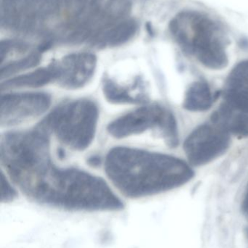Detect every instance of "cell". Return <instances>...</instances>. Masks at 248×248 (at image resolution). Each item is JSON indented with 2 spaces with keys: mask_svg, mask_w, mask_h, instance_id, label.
I'll use <instances>...</instances> for the list:
<instances>
[{
  "mask_svg": "<svg viewBox=\"0 0 248 248\" xmlns=\"http://www.w3.org/2000/svg\"><path fill=\"white\" fill-rule=\"evenodd\" d=\"M224 99L226 105L248 116V61L237 64L230 73Z\"/></svg>",
  "mask_w": 248,
  "mask_h": 248,
  "instance_id": "30bf717a",
  "label": "cell"
},
{
  "mask_svg": "<svg viewBox=\"0 0 248 248\" xmlns=\"http://www.w3.org/2000/svg\"><path fill=\"white\" fill-rule=\"evenodd\" d=\"M103 93L109 101L117 104L137 103L141 100V97L131 94V90L123 88L109 78L105 80Z\"/></svg>",
  "mask_w": 248,
  "mask_h": 248,
  "instance_id": "9a60e30c",
  "label": "cell"
},
{
  "mask_svg": "<svg viewBox=\"0 0 248 248\" xmlns=\"http://www.w3.org/2000/svg\"><path fill=\"white\" fill-rule=\"evenodd\" d=\"M242 210H243V214L246 217V220L248 222V186L246 194H245L244 198H243V204H242ZM248 238V225L247 228Z\"/></svg>",
  "mask_w": 248,
  "mask_h": 248,
  "instance_id": "e0dca14e",
  "label": "cell"
},
{
  "mask_svg": "<svg viewBox=\"0 0 248 248\" xmlns=\"http://www.w3.org/2000/svg\"><path fill=\"white\" fill-rule=\"evenodd\" d=\"M214 103V94L208 84L196 81L191 84L185 94L183 106L192 112H202L211 108Z\"/></svg>",
  "mask_w": 248,
  "mask_h": 248,
  "instance_id": "5bb4252c",
  "label": "cell"
},
{
  "mask_svg": "<svg viewBox=\"0 0 248 248\" xmlns=\"http://www.w3.org/2000/svg\"><path fill=\"white\" fill-rule=\"evenodd\" d=\"M138 25L132 19L125 18L105 30L99 36L94 46L98 48L112 47L123 45L136 33Z\"/></svg>",
  "mask_w": 248,
  "mask_h": 248,
  "instance_id": "7c38bea8",
  "label": "cell"
},
{
  "mask_svg": "<svg viewBox=\"0 0 248 248\" xmlns=\"http://www.w3.org/2000/svg\"><path fill=\"white\" fill-rule=\"evenodd\" d=\"M55 84L66 90H77L85 86L93 78L97 59L88 52L71 54L55 62Z\"/></svg>",
  "mask_w": 248,
  "mask_h": 248,
  "instance_id": "ba28073f",
  "label": "cell"
},
{
  "mask_svg": "<svg viewBox=\"0 0 248 248\" xmlns=\"http://www.w3.org/2000/svg\"><path fill=\"white\" fill-rule=\"evenodd\" d=\"M104 168L116 189L131 199L171 190L187 183L194 176L190 166L181 159L130 147L109 150Z\"/></svg>",
  "mask_w": 248,
  "mask_h": 248,
  "instance_id": "7a4b0ae2",
  "label": "cell"
},
{
  "mask_svg": "<svg viewBox=\"0 0 248 248\" xmlns=\"http://www.w3.org/2000/svg\"><path fill=\"white\" fill-rule=\"evenodd\" d=\"M56 78V65L55 62H54L48 66L7 78L1 84V88L4 90L37 88L51 83H55Z\"/></svg>",
  "mask_w": 248,
  "mask_h": 248,
  "instance_id": "8fae6325",
  "label": "cell"
},
{
  "mask_svg": "<svg viewBox=\"0 0 248 248\" xmlns=\"http://www.w3.org/2000/svg\"><path fill=\"white\" fill-rule=\"evenodd\" d=\"M46 49L41 45L33 48L23 42L14 40L2 41L1 42V78L16 77L36 66L40 62L42 52Z\"/></svg>",
  "mask_w": 248,
  "mask_h": 248,
  "instance_id": "9c48e42d",
  "label": "cell"
},
{
  "mask_svg": "<svg viewBox=\"0 0 248 248\" xmlns=\"http://www.w3.org/2000/svg\"><path fill=\"white\" fill-rule=\"evenodd\" d=\"M1 202H8L13 201L16 196V190L12 187L10 182L3 173L1 176Z\"/></svg>",
  "mask_w": 248,
  "mask_h": 248,
  "instance_id": "2e32d148",
  "label": "cell"
},
{
  "mask_svg": "<svg viewBox=\"0 0 248 248\" xmlns=\"http://www.w3.org/2000/svg\"><path fill=\"white\" fill-rule=\"evenodd\" d=\"M7 172L26 198L50 208L111 212L122 211L125 207L101 178L80 169L55 166L50 147L33 152Z\"/></svg>",
  "mask_w": 248,
  "mask_h": 248,
  "instance_id": "6da1fadb",
  "label": "cell"
},
{
  "mask_svg": "<svg viewBox=\"0 0 248 248\" xmlns=\"http://www.w3.org/2000/svg\"><path fill=\"white\" fill-rule=\"evenodd\" d=\"M230 134L213 122L195 128L183 145L189 163L194 166H203L224 155L230 147Z\"/></svg>",
  "mask_w": 248,
  "mask_h": 248,
  "instance_id": "8992f818",
  "label": "cell"
},
{
  "mask_svg": "<svg viewBox=\"0 0 248 248\" xmlns=\"http://www.w3.org/2000/svg\"><path fill=\"white\" fill-rule=\"evenodd\" d=\"M213 123L222 127L229 134L237 137H248V116L224 103L212 116Z\"/></svg>",
  "mask_w": 248,
  "mask_h": 248,
  "instance_id": "4fadbf2b",
  "label": "cell"
},
{
  "mask_svg": "<svg viewBox=\"0 0 248 248\" xmlns=\"http://www.w3.org/2000/svg\"><path fill=\"white\" fill-rule=\"evenodd\" d=\"M157 129L168 144L178 141L177 124L173 113L158 105L143 106L129 112L108 125L107 131L115 138L122 139Z\"/></svg>",
  "mask_w": 248,
  "mask_h": 248,
  "instance_id": "5b68a950",
  "label": "cell"
},
{
  "mask_svg": "<svg viewBox=\"0 0 248 248\" xmlns=\"http://www.w3.org/2000/svg\"><path fill=\"white\" fill-rule=\"evenodd\" d=\"M170 31L181 47L211 69L226 67L228 58L218 25L205 15L183 11L170 22Z\"/></svg>",
  "mask_w": 248,
  "mask_h": 248,
  "instance_id": "3957f363",
  "label": "cell"
},
{
  "mask_svg": "<svg viewBox=\"0 0 248 248\" xmlns=\"http://www.w3.org/2000/svg\"><path fill=\"white\" fill-rule=\"evenodd\" d=\"M99 116V108L94 102L80 99L60 105L38 127L53 134L69 148L83 151L94 140Z\"/></svg>",
  "mask_w": 248,
  "mask_h": 248,
  "instance_id": "277c9868",
  "label": "cell"
},
{
  "mask_svg": "<svg viewBox=\"0 0 248 248\" xmlns=\"http://www.w3.org/2000/svg\"><path fill=\"white\" fill-rule=\"evenodd\" d=\"M51 97L43 93H7L1 97V125L12 126L26 123L46 113Z\"/></svg>",
  "mask_w": 248,
  "mask_h": 248,
  "instance_id": "52a82bcc",
  "label": "cell"
}]
</instances>
